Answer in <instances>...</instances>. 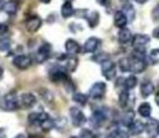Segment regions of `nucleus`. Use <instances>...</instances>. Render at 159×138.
Wrapping results in <instances>:
<instances>
[{
	"mask_svg": "<svg viewBox=\"0 0 159 138\" xmlns=\"http://www.w3.org/2000/svg\"><path fill=\"white\" fill-rule=\"evenodd\" d=\"M137 82H138V80H137V77L135 76H128L125 80H124V82H123V85H124V87H125V90L127 91H129V90H133L135 86H137Z\"/></svg>",
	"mask_w": 159,
	"mask_h": 138,
	"instance_id": "obj_28",
	"label": "nucleus"
},
{
	"mask_svg": "<svg viewBox=\"0 0 159 138\" xmlns=\"http://www.w3.org/2000/svg\"><path fill=\"white\" fill-rule=\"evenodd\" d=\"M11 46V40L9 37H0V51H7Z\"/></svg>",
	"mask_w": 159,
	"mask_h": 138,
	"instance_id": "obj_35",
	"label": "nucleus"
},
{
	"mask_svg": "<svg viewBox=\"0 0 159 138\" xmlns=\"http://www.w3.org/2000/svg\"><path fill=\"white\" fill-rule=\"evenodd\" d=\"M122 11L127 16V20L128 21H133L134 20V17H135V10H134V7H133V5L130 2H125L123 5V10Z\"/></svg>",
	"mask_w": 159,
	"mask_h": 138,
	"instance_id": "obj_25",
	"label": "nucleus"
},
{
	"mask_svg": "<svg viewBox=\"0 0 159 138\" xmlns=\"http://www.w3.org/2000/svg\"><path fill=\"white\" fill-rule=\"evenodd\" d=\"M15 138H26V137H25L24 134H17V136H16Z\"/></svg>",
	"mask_w": 159,
	"mask_h": 138,
	"instance_id": "obj_50",
	"label": "nucleus"
},
{
	"mask_svg": "<svg viewBox=\"0 0 159 138\" xmlns=\"http://www.w3.org/2000/svg\"><path fill=\"white\" fill-rule=\"evenodd\" d=\"M138 112H139V114H140L142 117L147 118V117H149V116L152 114V107H150V104H149L148 102H143V103L138 107Z\"/></svg>",
	"mask_w": 159,
	"mask_h": 138,
	"instance_id": "obj_26",
	"label": "nucleus"
},
{
	"mask_svg": "<svg viewBox=\"0 0 159 138\" xmlns=\"http://www.w3.org/2000/svg\"><path fill=\"white\" fill-rule=\"evenodd\" d=\"M135 2H138V4H144V2H147L148 0H134Z\"/></svg>",
	"mask_w": 159,
	"mask_h": 138,
	"instance_id": "obj_49",
	"label": "nucleus"
},
{
	"mask_svg": "<svg viewBox=\"0 0 159 138\" xmlns=\"http://www.w3.org/2000/svg\"><path fill=\"white\" fill-rule=\"evenodd\" d=\"M29 138H41V137H40L39 134H30Z\"/></svg>",
	"mask_w": 159,
	"mask_h": 138,
	"instance_id": "obj_48",
	"label": "nucleus"
},
{
	"mask_svg": "<svg viewBox=\"0 0 159 138\" xmlns=\"http://www.w3.org/2000/svg\"><path fill=\"white\" fill-rule=\"evenodd\" d=\"M107 60H109V53H107V52H97L96 55L92 56V61H94L97 63H102Z\"/></svg>",
	"mask_w": 159,
	"mask_h": 138,
	"instance_id": "obj_30",
	"label": "nucleus"
},
{
	"mask_svg": "<svg viewBox=\"0 0 159 138\" xmlns=\"http://www.w3.org/2000/svg\"><path fill=\"white\" fill-rule=\"evenodd\" d=\"M63 83H65V88H66V91H67V92H70V91H73V90H75V85H73V83H72V81H70L68 78H67Z\"/></svg>",
	"mask_w": 159,
	"mask_h": 138,
	"instance_id": "obj_39",
	"label": "nucleus"
},
{
	"mask_svg": "<svg viewBox=\"0 0 159 138\" xmlns=\"http://www.w3.org/2000/svg\"><path fill=\"white\" fill-rule=\"evenodd\" d=\"M72 99H73L76 103L81 104V106H84V104L87 103V101H88V96L84 94V93H82V92H76V93L72 96Z\"/></svg>",
	"mask_w": 159,
	"mask_h": 138,
	"instance_id": "obj_27",
	"label": "nucleus"
},
{
	"mask_svg": "<svg viewBox=\"0 0 159 138\" xmlns=\"http://www.w3.org/2000/svg\"><path fill=\"white\" fill-rule=\"evenodd\" d=\"M40 1H41V2H43V4H48L51 0H40Z\"/></svg>",
	"mask_w": 159,
	"mask_h": 138,
	"instance_id": "obj_51",
	"label": "nucleus"
},
{
	"mask_svg": "<svg viewBox=\"0 0 159 138\" xmlns=\"http://www.w3.org/2000/svg\"><path fill=\"white\" fill-rule=\"evenodd\" d=\"M153 36L157 37V39H159V27H157V29L153 30Z\"/></svg>",
	"mask_w": 159,
	"mask_h": 138,
	"instance_id": "obj_42",
	"label": "nucleus"
},
{
	"mask_svg": "<svg viewBox=\"0 0 159 138\" xmlns=\"http://www.w3.org/2000/svg\"><path fill=\"white\" fill-rule=\"evenodd\" d=\"M113 22H114V25L117 27L123 29L128 24V20H127V16L124 15L123 11H116L114 12V16H113Z\"/></svg>",
	"mask_w": 159,
	"mask_h": 138,
	"instance_id": "obj_17",
	"label": "nucleus"
},
{
	"mask_svg": "<svg viewBox=\"0 0 159 138\" xmlns=\"http://www.w3.org/2000/svg\"><path fill=\"white\" fill-rule=\"evenodd\" d=\"M9 31V26L4 22H0V35H5Z\"/></svg>",
	"mask_w": 159,
	"mask_h": 138,
	"instance_id": "obj_41",
	"label": "nucleus"
},
{
	"mask_svg": "<svg viewBox=\"0 0 159 138\" xmlns=\"http://www.w3.org/2000/svg\"><path fill=\"white\" fill-rule=\"evenodd\" d=\"M86 20H87V24H88V26L89 27H96L98 24H99V14L97 12V11H87V14H86V17H84Z\"/></svg>",
	"mask_w": 159,
	"mask_h": 138,
	"instance_id": "obj_16",
	"label": "nucleus"
},
{
	"mask_svg": "<svg viewBox=\"0 0 159 138\" xmlns=\"http://www.w3.org/2000/svg\"><path fill=\"white\" fill-rule=\"evenodd\" d=\"M75 14V9H73V5L71 1H66L62 6H61V16L67 19L70 16H72Z\"/></svg>",
	"mask_w": 159,
	"mask_h": 138,
	"instance_id": "obj_22",
	"label": "nucleus"
},
{
	"mask_svg": "<svg viewBox=\"0 0 159 138\" xmlns=\"http://www.w3.org/2000/svg\"><path fill=\"white\" fill-rule=\"evenodd\" d=\"M149 36L144 34H137L132 37V45L135 50H144V47L149 44Z\"/></svg>",
	"mask_w": 159,
	"mask_h": 138,
	"instance_id": "obj_8",
	"label": "nucleus"
},
{
	"mask_svg": "<svg viewBox=\"0 0 159 138\" xmlns=\"http://www.w3.org/2000/svg\"><path fill=\"white\" fill-rule=\"evenodd\" d=\"M149 60L152 63H159V48H153L149 52Z\"/></svg>",
	"mask_w": 159,
	"mask_h": 138,
	"instance_id": "obj_36",
	"label": "nucleus"
},
{
	"mask_svg": "<svg viewBox=\"0 0 159 138\" xmlns=\"http://www.w3.org/2000/svg\"><path fill=\"white\" fill-rule=\"evenodd\" d=\"M152 19L153 20H159V2H158V5L153 9V11H152Z\"/></svg>",
	"mask_w": 159,
	"mask_h": 138,
	"instance_id": "obj_40",
	"label": "nucleus"
},
{
	"mask_svg": "<svg viewBox=\"0 0 159 138\" xmlns=\"http://www.w3.org/2000/svg\"><path fill=\"white\" fill-rule=\"evenodd\" d=\"M112 138H129L128 133L125 131H122V129H116L113 133H112Z\"/></svg>",
	"mask_w": 159,
	"mask_h": 138,
	"instance_id": "obj_37",
	"label": "nucleus"
},
{
	"mask_svg": "<svg viewBox=\"0 0 159 138\" xmlns=\"http://www.w3.org/2000/svg\"><path fill=\"white\" fill-rule=\"evenodd\" d=\"M129 61H130V72H134V73H142L147 65H145V61L143 58H139L137 56H132L129 57Z\"/></svg>",
	"mask_w": 159,
	"mask_h": 138,
	"instance_id": "obj_10",
	"label": "nucleus"
},
{
	"mask_svg": "<svg viewBox=\"0 0 159 138\" xmlns=\"http://www.w3.org/2000/svg\"><path fill=\"white\" fill-rule=\"evenodd\" d=\"M155 102H157V104L159 106V92L155 93Z\"/></svg>",
	"mask_w": 159,
	"mask_h": 138,
	"instance_id": "obj_46",
	"label": "nucleus"
},
{
	"mask_svg": "<svg viewBox=\"0 0 159 138\" xmlns=\"http://www.w3.org/2000/svg\"><path fill=\"white\" fill-rule=\"evenodd\" d=\"M17 9H19V0H10V1H6L2 10L7 15H15L17 12Z\"/></svg>",
	"mask_w": 159,
	"mask_h": 138,
	"instance_id": "obj_19",
	"label": "nucleus"
},
{
	"mask_svg": "<svg viewBox=\"0 0 159 138\" xmlns=\"http://www.w3.org/2000/svg\"><path fill=\"white\" fill-rule=\"evenodd\" d=\"M99 45H101V40L98 37H89L86 40V42L83 45V51L86 53H93V52H96V50L98 48Z\"/></svg>",
	"mask_w": 159,
	"mask_h": 138,
	"instance_id": "obj_13",
	"label": "nucleus"
},
{
	"mask_svg": "<svg viewBox=\"0 0 159 138\" xmlns=\"http://www.w3.org/2000/svg\"><path fill=\"white\" fill-rule=\"evenodd\" d=\"M25 26H26V30H27L29 32L34 34V32L39 31L40 27L42 26V20H41L40 16H37V15H32V16H30V17L26 20Z\"/></svg>",
	"mask_w": 159,
	"mask_h": 138,
	"instance_id": "obj_5",
	"label": "nucleus"
},
{
	"mask_svg": "<svg viewBox=\"0 0 159 138\" xmlns=\"http://www.w3.org/2000/svg\"><path fill=\"white\" fill-rule=\"evenodd\" d=\"M154 91H155V87H154V85L150 81H144L142 83V86H140V92H142V96L144 98H147L150 94H153Z\"/></svg>",
	"mask_w": 159,
	"mask_h": 138,
	"instance_id": "obj_18",
	"label": "nucleus"
},
{
	"mask_svg": "<svg viewBox=\"0 0 159 138\" xmlns=\"http://www.w3.org/2000/svg\"><path fill=\"white\" fill-rule=\"evenodd\" d=\"M5 4H6V0H0V10H2V9H4Z\"/></svg>",
	"mask_w": 159,
	"mask_h": 138,
	"instance_id": "obj_45",
	"label": "nucleus"
},
{
	"mask_svg": "<svg viewBox=\"0 0 159 138\" xmlns=\"http://www.w3.org/2000/svg\"><path fill=\"white\" fill-rule=\"evenodd\" d=\"M65 48H66V51H67L68 55H78V53L81 52V46H80V44H78L76 40H73V39L66 40V42H65Z\"/></svg>",
	"mask_w": 159,
	"mask_h": 138,
	"instance_id": "obj_14",
	"label": "nucleus"
},
{
	"mask_svg": "<svg viewBox=\"0 0 159 138\" xmlns=\"http://www.w3.org/2000/svg\"><path fill=\"white\" fill-rule=\"evenodd\" d=\"M19 103H20V107L22 108H32L35 104H36V97L34 93H22L21 97L19 98Z\"/></svg>",
	"mask_w": 159,
	"mask_h": 138,
	"instance_id": "obj_11",
	"label": "nucleus"
},
{
	"mask_svg": "<svg viewBox=\"0 0 159 138\" xmlns=\"http://www.w3.org/2000/svg\"><path fill=\"white\" fill-rule=\"evenodd\" d=\"M50 78H51V81H52L53 83H58V82H65V81L68 78V76H67V73H66L63 70H61V68H55V70L51 71Z\"/></svg>",
	"mask_w": 159,
	"mask_h": 138,
	"instance_id": "obj_15",
	"label": "nucleus"
},
{
	"mask_svg": "<svg viewBox=\"0 0 159 138\" xmlns=\"http://www.w3.org/2000/svg\"><path fill=\"white\" fill-rule=\"evenodd\" d=\"M27 121L30 124H39L40 123V112H31L27 116Z\"/></svg>",
	"mask_w": 159,
	"mask_h": 138,
	"instance_id": "obj_34",
	"label": "nucleus"
},
{
	"mask_svg": "<svg viewBox=\"0 0 159 138\" xmlns=\"http://www.w3.org/2000/svg\"><path fill=\"white\" fill-rule=\"evenodd\" d=\"M6 137V132L4 128H0V138H5Z\"/></svg>",
	"mask_w": 159,
	"mask_h": 138,
	"instance_id": "obj_44",
	"label": "nucleus"
},
{
	"mask_svg": "<svg viewBox=\"0 0 159 138\" xmlns=\"http://www.w3.org/2000/svg\"><path fill=\"white\" fill-rule=\"evenodd\" d=\"M118 67L122 72H129L130 71V61L129 57H123L118 62Z\"/></svg>",
	"mask_w": 159,
	"mask_h": 138,
	"instance_id": "obj_29",
	"label": "nucleus"
},
{
	"mask_svg": "<svg viewBox=\"0 0 159 138\" xmlns=\"http://www.w3.org/2000/svg\"><path fill=\"white\" fill-rule=\"evenodd\" d=\"M12 65L19 70H27L31 66V57L27 55H17L14 57Z\"/></svg>",
	"mask_w": 159,
	"mask_h": 138,
	"instance_id": "obj_6",
	"label": "nucleus"
},
{
	"mask_svg": "<svg viewBox=\"0 0 159 138\" xmlns=\"http://www.w3.org/2000/svg\"><path fill=\"white\" fill-rule=\"evenodd\" d=\"M130 40H132V32H130V30H128L125 27L120 29L119 32H118V41L120 44H128Z\"/></svg>",
	"mask_w": 159,
	"mask_h": 138,
	"instance_id": "obj_23",
	"label": "nucleus"
},
{
	"mask_svg": "<svg viewBox=\"0 0 159 138\" xmlns=\"http://www.w3.org/2000/svg\"><path fill=\"white\" fill-rule=\"evenodd\" d=\"M128 128H129V131H130L132 134L137 136V134H140V133L145 129V124H144L143 122H140V121H133V122L129 124Z\"/></svg>",
	"mask_w": 159,
	"mask_h": 138,
	"instance_id": "obj_20",
	"label": "nucleus"
},
{
	"mask_svg": "<svg viewBox=\"0 0 159 138\" xmlns=\"http://www.w3.org/2000/svg\"><path fill=\"white\" fill-rule=\"evenodd\" d=\"M77 138H96V137L92 133V131H89V129H82L81 133H80V136Z\"/></svg>",
	"mask_w": 159,
	"mask_h": 138,
	"instance_id": "obj_38",
	"label": "nucleus"
},
{
	"mask_svg": "<svg viewBox=\"0 0 159 138\" xmlns=\"http://www.w3.org/2000/svg\"><path fill=\"white\" fill-rule=\"evenodd\" d=\"M2 76H4V68H2V66H0V80L2 78Z\"/></svg>",
	"mask_w": 159,
	"mask_h": 138,
	"instance_id": "obj_47",
	"label": "nucleus"
},
{
	"mask_svg": "<svg viewBox=\"0 0 159 138\" xmlns=\"http://www.w3.org/2000/svg\"><path fill=\"white\" fill-rule=\"evenodd\" d=\"M40 127H41V129L43 131V132H48V131H51L53 127H55V121L47 114L45 118H42L41 121H40Z\"/></svg>",
	"mask_w": 159,
	"mask_h": 138,
	"instance_id": "obj_21",
	"label": "nucleus"
},
{
	"mask_svg": "<svg viewBox=\"0 0 159 138\" xmlns=\"http://www.w3.org/2000/svg\"><path fill=\"white\" fill-rule=\"evenodd\" d=\"M122 1H124V2H128V1H129V0H122Z\"/></svg>",
	"mask_w": 159,
	"mask_h": 138,
	"instance_id": "obj_52",
	"label": "nucleus"
},
{
	"mask_svg": "<svg viewBox=\"0 0 159 138\" xmlns=\"http://www.w3.org/2000/svg\"><path fill=\"white\" fill-rule=\"evenodd\" d=\"M40 94H41V97H42V99L46 102V103H52L53 102V94L51 93V91H48V90H46V88H41L40 90Z\"/></svg>",
	"mask_w": 159,
	"mask_h": 138,
	"instance_id": "obj_31",
	"label": "nucleus"
},
{
	"mask_svg": "<svg viewBox=\"0 0 159 138\" xmlns=\"http://www.w3.org/2000/svg\"><path fill=\"white\" fill-rule=\"evenodd\" d=\"M104 121H106V113H104L103 111L98 109V111H94V112H93V114H92V123H93L96 127L101 126Z\"/></svg>",
	"mask_w": 159,
	"mask_h": 138,
	"instance_id": "obj_24",
	"label": "nucleus"
},
{
	"mask_svg": "<svg viewBox=\"0 0 159 138\" xmlns=\"http://www.w3.org/2000/svg\"><path fill=\"white\" fill-rule=\"evenodd\" d=\"M60 61H63V67L67 72H73L77 66H78V60L77 57L75 56H66V55H62L58 57Z\"/></svg>",
	"mask_w": 159,
	"mask_h": 138,
	"instance_id": "obj_9",
	"label": "nucleus"
},
{
	"mask_svg": "<svg viewBox=\"0 0 159 138\" xmlns=\"http://www.w3.org/2000/svg\"><path fill=\"white\" fill-rule=\"evenodd\" d=\"M144 131L147 132L149 138H157V136L159 134V121L150 119L149 122L145 123V129Z\"/></svg>",
	"mask_w": 159,
	"mask_h": 138,
	"instance_id": "obj_12",
	"label": "nucleus"
},
{
	"mask_svg": "<svg viewBox=\"0 0 159 138\" xmlns=\"http://www.w3.org/2000/svg\"><path fill=\"white\" fill-rule=\"evenodd\" d=\"M65 1H72V0H65Z\"/></svg>",
	"mask_w": 159,
	"mask_h": 138,
	"instance_id": "obj_53",
	"label": "nucleus"
},
{
	"mask_svg": "<svg viewBox=\"0 0 159 138\" xmlns=\"http://www.w3.org/2000/svg\"><path fill=\"white\" fill-rule=\"evenodd\" d=\"M70 116H71L72 124L75 127H81L86 122V116L78 107H71L70 108Z\"/></svg>",
	"mask_w": 159,
	"mask_h": 138,
	"instance_id": "obj_3",
	"label": "nucleus"
},
{
	"mask_svg": "<svg viewBox=\"0 0 159 138\" xmlns=\"http://www.w3.org/2000/svg\"><path fill=\"white\" fill-rule=\"evenodd\" d=\"M133 121H134V112L128 111V112L124 113V116H123V118H122V124L129 127V124H130Z\"/></svg>",
	"mask_w": 159,
	"mask_h": 138,
	"instance_id": "obj_32",
	"label": "nucleus"
},
{
	"mask_svg": "<svg viewBox=\"0 0 159 138\" xmlns=\"http://www.w3.org/2000/svg\"><path fill=\"white\" fill-rule=\"evenodd\" d=\"M106 90H107V86H106V83L104 82H94L92 86H91V88H89V93H88V96L91 97V98H94V99H99V98H102L104 94H106Z\"/></svg>",
	"mask_w": 159,
	"mask_h": 138,
	"instance_id": "obj_2",
	"label": "nucleus"
},
{
	"mask_svg": "<svg viewBox=\"0 0 159 138\" xmlns=\"http://www.w3.org/2000/svg\"><path fill=\"white\" fill-rule=\"evenodd\" d=\"M0 107L2 111L10 112V111H16L17 108H20V103H19V98L16 96L15 92H9L6 93L0 103Z\"/></svg>",
	"mask_w": 159,
	"mask_h": 138,
	"instance_id": "obj_1",
	"label": "nucleus"
},
{
	"mask_svg": "<svg viewBox=\"0 0 159 138\" xmlns=\"http://www.w3.org/2000/svg\"><path fill=\"white\" fill-rule=\"evenodd\" d=\"M50 55H51V45L48 42H43L39 47V50L36 52V61L39 63H42V62H45V61L48 60Z\"/></svg>",
	"mask_w": 159,
	"mask_h": 138,
	"instance_id": "obj_4",
	"label": "nucleus"
},
{
	"mask_svg": "<svg viewBox=\"0 0 159 138\" xmlns=\"http://www.w3.org/2000/svg\"><path fill=\"white\" fill-rule=\"evenodd\" d=\"M99 5H102V6H106L107 4H108V0H96Z\"/></svg>",
	"mask_w": 159,
	"mask_h": 138,
	"instance_id": "obj_43",
	"label": "nucleus"
},
{
	"mask_svg": "<svg viewBox=\"0 0 159 138\" xmlns=\"http://www.w3.org/2000/svg\"><path fill=\"white\" fill-rule=\"evenodd\" d=\"M101 67H102V75L107 80H113L116 77V65H114V62H112L111 60H107V61L101 63Z\"/></svg>",
	"mask_w": 159,
	"mask_h": 138,
	"instance_id": "obj_7",
	"label": "nucleus"
},
{
	"mask_svg": "<svg viewBox=\"0 0 159 138\" xmlns=\"http://www.w3.org/2000/svg\"><path fill=\"white\" fill-rule=\"evenodd\" d=\"M128 99H129V93H128V91H127V90H125V91H122V92L119 93V96H118L119 106H120V107H125Z\"/></svg>",
	"mask_w": 159,
	"mask_h": 138,
	"instance_id": "obj_33",
	"label": "nucleus"
}]
</instances>
